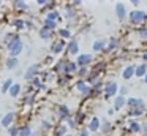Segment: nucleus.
Segmentation results:
<instances>
[{"label":"nucleus","instance_id":"7","mask_svg":"<svg viewBox=\"0 0 147 136\" xmlns=\"http://www.w3.org/2000/svg\"><path fill=\"white\" fill-rule=\"evenodd\" d=\"M11 8H13L14 11L22 13V11H29L30 5H29V2H26V0H13V2H11Z\"/></svg>","mask_w":147,"mask_h":136},{"label":"nucleus","instance_id":"29","mask_svg":"<svg viewBox=\"0 0 147 136\" xmlns=\"http://www.w3.org/2000/svg\"><path fill=\"white\" fill-rule=\"evenodd\" d=\"M133 74H134V66H127L125 71H123V78L125 79H130Z\"/></svg>","mask_w":147,"mask_h":136},{"label":"nucleus","instance_id":"20","mask_svg":"<svg viewBox=\"0 0 147 136\" xmlns=\"http://www.w3.org/2000/svg\"><path fill=\"white\" fill-rule=\"evenodd\" d=\"M43 19H46V21H54V22H59L60 21V13L57 11V9H54V11H49V13H46V16Z\"/></svg>","mask_w":147,"mask_h":136},{"label":"nucleus","instance_id":"15","mask_svg":"<svg viewBox=\"0 0 147 136\" xmlns=\"http://www.w3.org/2000/svg\"><path fill=\"white\" fill-rule=\"evenodd\" d=\"M38 37L41 38V40H45V41H49V40H52V37H54V32L48 30V28H45V27H40L38 28Z\"/></svg>","mask_w":147,"mask_h":136},{"label":"nucleus","instance_id":"39","mask_svg":"<svg viewBox=\"0 0 147 136\" xmlns=\"http://www.w3.org/2000/svg\"><path fill=\"white\" fill-rule=\"evenodd\" d=\"M78 136H90V131H89V130H79Z\"/></svg>","mask_w":147,"mask_h":136},{"label":"nucleus","instance_id":"33","mask_svg":"<svg viewBox=\"0 0 147 136\" xmlns=\"http://www.w3.org/2000/svg\"><path fill=\"white\" fill-rule=\"evenodd\" d=\"M70 78H71V76H68V74H62L60 78H59V84H60V85L68 84V82H70Z\"/></svg>","mask_w":147,"mask_h":136},{"label":"nucleus","instance_id":"8","mask_svg":"<svg viewBox=\"0 0 147 136\" xmlns=\"http://www.w3.org/2000/svg\"><path fill=\"white\" fill-rule=\"evenodd\" d=\"M11 25H13L14 32H16V33H19V32L26 30V19L18 16V18H14L13 21H11Z\"/></svg>","mask_w":147,"mask_h":136},{"label":"nucleus","instance_id":"46","mask_svg":"<svg viewBox=\"0 0 147 136\" xmlns=\"http://www.w3.org/2000/svg\"><path fill=\"white\" fill-rule=\"evenodd\" d=\"M2 6H3V2H2V0H0V8H2Z\"/></svg>","mask_w":147,"mask_h":136},{"label":"nucleus","instance_id":"50","mask_svg":"<svg viewBox=\"0 0 147 136\" xmlns=\"http://www.w3.org/2000/svg\"><path fill=\"white\" fill-rule=\"evenodd\" d=\"M146 82H147V76H146Z\"/></svg>","mask_w":147,"mask_h":136},{"label":"nucleus","instance_id":"38","mask_svg":"<svg viewBox=\"0 0 147 136\" xmlns=\"http://www.w3.org/2000/svg\"><path fill=\"white\" fill-rule=\"evenodd\" d=\"M130 130H131V131H139V123L133 122V123L130 125Z\"/></svg>","mask_w":147,"mask_h":136},{"label":"nucleus","instance_id":"17","mask_svg":"<svg viewBox=\"0 0 147 136\" xmlns=\"http://www.w3.org/2000/svg\"><path fill=\"white\" fill-rule=\"evenodd\" d=\"M14 84V79L13 78H7L3 79V82H2V85H0V92L2 93H8V90L11 89V85Z\"/></svg>","mask_w":147,"mask_h":136},{"label":"nucleus","instance_id":"22","mask_svg":"<svg viewBox=\"0 0 147 136\" xmlns=\"http://www.w3.org/2000/svg\"><path fill=\"white\" fill-rule=\"evenodd\" d=\"M43 27L48 28V30H51V32H55V30H57V22H54V21H46V19H43Z\"/></svg>","mask_w":147,"mask_h":136},{"label":"nucleus","instance_id":"25","mask_svg":"<svg viewBox=\"0 0 147 136\" xmlns=\"http://www.w3.org/2000/svg\"><path fill=\"white\" fill-rule=\"evenodd\" d=\"M63 14H65V18H67V19H73V18H74V9H73V6H71V5H65Z\"/></svg>","mask_w":147,"mask_h":136},{"label":"nucleus","instance_id":"28","mask_svg":"<svg viewBox=\"0 0 147 136\" xmlns=\"http://www.w3.org/2000/svg\"><path fill=\"white\" fill-rule=\"evenodd\" d=\"M103 49H105V41H103V40H96L95 43H93V51L98 52V51H103Z\"/></svg>","mask_w":147,"mask_h":136},{"label":"nucleus","instance_id":"4","mask_svg":"<svg viewBox=\"0 0 147 136\" xmlns=\"http://www.w3.org/2000/svg\"><path fill=\"white\" fill-rule=\"evenodd\" d=\"M67 47V43L65 40H52V44H51V55H59V54L63 52V49Z\"/></svg>","mask_w":147,"mask_h":136},{"label":"nucleus","instance_id":"13","mask_svg":"<svg viewBox=\"0 0 147 136\" xmlns=\"http://www.w3.org/2000/svg\"><path fill=\"white\" fill-rule=\"evenodd\" d=\"M57 117L62 120V122H65V119H67V117H70V109H68L67 104H59V108H57Z\"/></svg>","mask_w":147,"mask_h":136},{"label":"nucleus","instance_id":"19","mask_svg":"<svg viewBox=\"0 0 147 136\" xmlns=\"http://www.w3.org/2000/svg\"><path fill=\"white\" fill-rule=\"evenodd\" d=\"M33 128L30 127V123H22L19 127V136H32Z\"/></svg>","mask_w":147,"mask_h":136},{"label":"nucleus","instance_id":"45","mask_svg":"<svg viewBox=\"0 0 147 136\" xmlns=\"http://www.w3.org/2000/svg\"><path fill=\"white\" fill-rule=\"evenodd\" d=\"M125 93H127V89H125V87H122V89H120V97H123Z\"/></svg>","mask_w":147,"mask_h":136},{"label":"nucleus","instance_id":"47","mask_svg":"<svg viewBox=\"0 0 147 136\" xmlns=\"http://www.w3.org/2000/svg\"><path fill=\"white\" fill-rule=\"evenodd\" d=\"M144 59H146V60H147V54H144Z\"/></svg>","mask_w":147,"mask_h":136},{"label":"nucleus","instance_id":"42","mask_svg":"<svg viewBox=\"0 0 147 136\" xmlns=\"http://www.w3.org/2000/svg\"><path fill=\"white\" fill-rule=\"evenodd\" d=\"M139 35H141L142 38H146V37H147V28H144V30H141V32H139Z\"/></svg>","mask_w":147,"mask_h":136},{"label":"nucleus","instance_id":"5","mask_svg":"<svg viewBox=\"0 0 147 136\" xmlns=\"http://www.w3.org/2000/svg\"><path fill=\"white\" fill-rule=\"evenodd\" d=\"M78 71V65L76 62H70V60H62V74H68L71 76L73 73Z\"/></svg>","mask_w":147,"mask_h":136},{"label":"nucleus","instance_id":"9","mask_svg":"<svg viewBox=\"0 0 147 136\" xmlns=\"http://www.w3.org/2000/svg\"><path fill=\"white\" fill-rule=\"evenodd\" d=\"M92 60H93V57L90 55V54H79L78 59H76V65L79 66V68L81 66H87Z\"/></svg>","mask_w":147,"mask_h":136},{"label":"nucleus","instance_id":"44","mask_svg":"<svg viewBox=\"0 0 147 136\" xmlns=\"http://www.w3.org/2000/svg\"><path fill=\"white\" fill-rule=\"evenodd\" d=\"M81 0H74V2H71V6H78V5H81Z\"/></svg>","mask_w":147,"mask_h":136},{"label":"nucleus","instance_id":"30","mask_svg":"<svg viewBox=\"0 0 147 136\" xmlns=\"http://www.w3.org/2000/svg\"><path fill=\"white\" fill-rule=\"evenodd\" d=\"M65 125L68 127V128H74V127H76V119H74V117H67V119H65Z\"/></svg>","mask_w":147,"mask_h":136},{"label":"nucleus","instance_id":"18","mask_svg":"<svg viewBox=\"0 0 147 136\" xmlns=\"http://www.w3.org/2000/svg\"><path fill=\"white\" fill-rule=\"evenodd\" d=\"M49 130H52V122L48 119H41L40 120V131L45 135V133H48Z\"/></svg>","mask_w":147,"mask_h":136},{"label":"nucleus","instance_id":"21","mask_svg":"<svg viewBox=\"0 0 147 136\" xmlns=\"http://www.w3.org/2000/svg\"><path fill=\"white\" fill-rule=\"evenodd\" d=\"M115 92H117V84L115 82H109L108 85H106V89H105V93H106V97H114L115 95Z\"/></svg>","mask_w":147,"mask_h":136},{"label":"nucleus","instance_id":"40","mask_svg":"<svg viewBox=\"0 0 147 136\" xmlns=\"http://www.w3.org/2000/svg\"><path fill=\"white\" fill-rule=\"evenodd\" d=\"M142 111H144V106H139L138 109L133 111V114H134V116H139V114H142Z\"/></svg>","mask_w":147,"mask_h":136},{"label":"nucleus","instance_id":"24","mask_svg":"<svg viewBox=\"0 0 147 136\" xmlns=\"http://www.w3.org/2000/svg\"><path fill=\"white\" fill-rule=\"evenodd\" d=\"M96 130H100V119L98 117H93L89 123V131H96Z\"/></svg>","mask_w":147,"mask_h":136},{"label":"nucleus","instance_id":"48","mask_svg":"<svg viewBox=\"0 0 147 136\" xmlns=\"http://www.w3.org/2000/svg\"><path fill=\"white\" fill-rule=\"evenodd\" d=\"M0 119H2V111H0Z\"/></svg>","mask_w":147,"mask_h":136},{"label":"nucleus","instance_id":"2","mask_svg":"<svg viewBox=\"0 0 147 136\" xmlns=\"http://www.w3.org/2000/svg\"><path fill=\"white\" fill-rule=\"evenodd\" d=\"M41 73V63H32L30 66H27L26 71H24V76L22 79L26 81V84H29L35 76H38Z\"/></svg>","mask_w":147,"mask_h":136},{"label":"nucleus","instance_id":"23","mask_svg":"<svg viewBox=\"0 0 147 136\" xmlns=\"http://www.w3.org/2000/svg\"><path fill=\"white\" fill-rule=\"evenodd\" d=\"M57 33H59V37H60V40L71 38V30L70 28H57Z\"/></svg>","mask_w":147,"mask_h":136},{"label":"nucleus","instance_id":"16","mask_svg":"<svg viewBox=\"0 0 147 136\" xmlns=\"http://www.w3.org/2000/svg\"><path fill=\"white\" fill-rule=\"evenodd\" d=\"M52 135H54V136H65V135H68V127L65 125V123H59V125L52 130Z\"/></svg>","mask_w":147,"mask_h":136},{"label":"nucleus","instance_id":"12","mask_svg":"<svg viewBox=\"0 0 147 136\" xmlns=\"http://www.w3.org/2000/svg\"><path fill=\"white\" fill-rule=\"evenodd\" d=\"M130 19H131L133 24H139V22H142V21H146V19H147V14L144 11H133L130 14Z\"/></svg>","mask_w":147,"mask_h":136},{"label":"nucleus","instance_id":"1","mask_svg":"<svg viewBox=\"0 0 147 136\" xmlns=\"http://www.w3.org/2000/svg\"><path fill=\"white\" fill-rule=\"evenodd\" d=\"M7 51H8V57H19V54L24 51V41L19 37V33L14 32L13 38L7 43Z\"/></svg>","mask_w":147,"mask_h":136},{"label":"nucleus","instance_id":"27","mask_svg":"<svg viewBox=\"0 0 147 136\" xmlns=\"http://www.w3.org/2000/svg\"><path fill=\"white\" fill-rule=\"evenodd\" d=\"M19 127H21V125H18V123H14V125H11L10 128L7 130L8 136H19Z\"/></svg>","mask_w":147,"mask_h":136},{"label":"nucleus","instance_id":"32","mask_svg":"<svg viewBox=\"0 0 147 136\" xmlns=\"http://www.w3.org/2000/svg\"><path fill=\"white\" fill-rule=\"evenodd\" d=\"M55 5H57V2H52V0H49V3L45 6V11H46V13L54 11V9H55Z\"/></svg>","mask_w":147,"mask_h":136},{"label":"nucleus","instance_id":"34","mask_svg":"<svg viewBox=\"0 0 147 136\" xmlns=\"http://www.w3.org/2000/svg\"><path fill=\"white\" fill-rule=\"evenodd\" d=\"M78 76H81V78H84V76L89 73V70H87V66H81V68H78Z\"/></svg>","mask_w":147,"mask_h":136},{"label":"nucleus","instance_id":"43","mask_svg":"<svg viewBox=\"0 0 147 136\" xmlns=\"http://www.w3.org/2000/svg\"><path fill=\"white\" fill-rule=\"evenodd\" d=\"M108 128H109V123H108V122H105V123H103V131L106 133V131H108Z\"/></svg>","mask_w":147,"mask_h":136},{"label":"nucleus","instance_id":"14","mask_svg":"<svg viewBox=\"0 0 147 136\" xmlns=\"http://www.w3.org/2000/svg\"><path fill=\"white\" fill-rule=\"evenodd\" d=\"M21 92H22V85H21L19 82H14V84L11 85V89L8 90V95H10L11 98H18L21 95Z\"/></svg>","mask_w":147,"mask_h":136},{"label":"nucleus","instance_id":"10","mask_svg":"<svg viewBox=\"0 0 147 136\" xmlns=\"http://www.w3.org/2000/svg\"><path fill=\"white\" fill-rule=\"evenodd\" d=\"M5 68L13 71V70H18L19 68V59L18 57H7L5 59Z\"/></svg>","mask_w":147,"mask_h":136},{"label":"nucleus","instance_id":"11","mask_svg":"<svg viewBox=\"0 0 147 136\" xmlns=\"http://www.w3.org/2000/svg\"><path fill=\"white\" fill-rule=\"evenodd\" d=\"M67 52L70 54V55H78L79 54V43H78V40H71V41H68V44H67Z\"/></svg>","mask_w":147,"mask_h":136},{"label":"nucleus","instance_id":"41","mask_svg":"<svg viewBox=\"0 0 147 136\" xmlns=\"http://www.w3.org/2000/svg\"><path fill=\"white\" fill-rule=\"evenodd\" d=\"M32 136H43V133L40 131V130H33V133H32Z\"/></svg>","mask_w":147,"mask_h":136},{"label":"nucleus","instance_id":"36","mask_svg":"<svg viewBox=\"0 0 147 136\" xmlns=\"http://www.w3.org/2000/svg\"><path fill=\"white\" fill-rule=\"evenodd\" d=\"M134 73H136L138 76H144V74H146V66H138Z\"/></svg>","mask_w":147,"mask_h":136},{"label":"nucleus","instance_id":"6","mask_svg":"<svg viewBox=\"0 0 147 136\" xmlns=\"http://www.w3.org/2000/svg\"><path fill=\"white\" fill-rule=\"evenodd\" d=\"M74 89H76V90L79 92L81 95H84V97H87V95L92 93V87H90V85L87 84L84 79H79V81L74 84Z\"/></svg>","mask_w":147,"mask_h":136},{"label":"nucleus","instance_id":"26","mask_svg":"<svg viewBox=\"0 0 147 136\" xmlns=\"http://www.w3.org/2000/svg\"><path fill=\"white\" fill-rule=\"evenodd\" d=\"M115 13H117L119 19H123L125 14H127V13H125V6L122 5V3H117V5H115Z\"/></svg>","mask_w":147,"mask_h":136},{"label":"nucleus","instance_id":"49","mask_svg":"<svg viewBox=\"0 0 147 136\" xmlns=\"http://www.w3.org/2000/svg\"><path fill=\"white\" fill-rule=\"evenodd\" d=\"M65 136H71V135H70V133H68V135H65Z\"/></svg>","mask_w":147,"mask_h":136},{"label":"nucleus","instance_id":"35","mask_svg":"<svg viewBox=\"0 0 147 136\" xmlns=\"http://www.w3.org/2000/svg\"><path fill=\"white\" fill-rule=\"evenodd\" d=\"M35 3H36V6H38V8H45V6L49 3V0H36Z\"/></svg>","mask_w":147,"mask_h":136},{"label":"nucleus","instance_id":"3","mask_svg":"<svg viewBox=\"0 0 147 136\" xmlns=\"http://www.w3.org/2000/svg\"><path fill=\"white\" fill-rule=\"evenodd\" d=\"M16 119H18V112H14V111H8V112L5 114V116H2V119H0V127L8 130L11 125H14Z\"/></svg>","mask_w":147,"mask_h":136},{"label":"nucleus","instance_id":"37","mask_svg":"<svg viewBox=\"0 0 147 136\" xmlns=\"http://www.w3.org/2000/svg\"><path fill=\"white\" fill-rule=\"evenodd\" d=\"M115 46H117V40H114V38H112L111 43H109V46H108V51H112Z\"/></svg>","mask_w":147,"mask_h":136},{"label":"nucleus","instance_id":"31","mask_svg":"<svg viewBox=\"0 0 147 136\" xmlns=\"http://www.w3.org/2000/svg\"><path fill=\"white\" fill-rule=\"evenodd\" d=\"M125 103H127V101H125L123 97H117V98H115V103H114V108H115V109H120Z\"/></svg>","mask_w":147,"mask_h":136}]
</instances>
